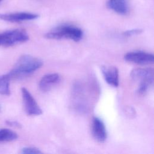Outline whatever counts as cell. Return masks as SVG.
<instances>
[{
    "label": "cell",
    "instance_id": "obj_18",
    "mask_svg": "<svg viewBox=\"0 0 154 154\" xmlns=\"http://www.w3.org/2000/svg\"><path fill=\"white\" fill-rule=\"evenodd\" d=\"M1 1H2V0H0V2H1Z\"/></svg>",
    "mask_w": 154,
    "mask_h": 154
},
{
    "label": "cell",
    "instance_id": "obj_4",
    "mask_svg": "<svg viewBox=\"0 0 154 154\" xmlns=\"http://www.w3.org/2000/svg\"><path fill=\"white\" fill-rule=\"evenodd\" d=\"M28 40V34L22 29H11L0 33V46H10L26 42Z\"/></svg>",
    "mask_w": 154,
    "mask_h": 154
},
{
    "label": "cell",
    "instance_id": "obj_1",
    "mask_svg": "<svg viewBox=\"0 0 154 154\" xmlns=\"http://www.w3.org/2000/svg\"><path fill=\"white\" fill-rule=\"evenodd\" d=\"M42 65V61L38 58L29 55H24L18 59L13 68L8 74L11 79L20 78L34 72Z\"/></svg>",
    "mask_w": 154,
    "mask_h": 154
},
{
    "label": "cell",
    "instance_id": "obj_3",
    "mask_svg": "<svg viewBox=\"0 0 154 154\" xmlns=\"http://www.w3.org/2000/svg\"><path fill=\"white\" fill-rule=\"evenodd\" d=\"M131 76L132 79L139 82L137 92L140 94L146 93L153 82V70L152 69H135L131 71Z\"/></svg>",
    "mask_w": 154,
    "mask_h": 154
},
{
    "label": "cell",
    "instance_id": "obj_17",
    "mask_svg": "<svg viewBox=\"0 0 154 154\" xmlns=\"http://www.w3.org/2000/svg\"><path fill=\"white\" fill-rule=\"evenodd\" d=\"M1 106H0V111H1Z\"/></svg>",
    "mask_w": 154,
    "mask_h": 154
},
{
    "label": "cell",
    "instance_id": "obj_9",
    "mask_svg": "<svg viewBox=\"0 0 154 154\" xmlns=\"http://www.w3.org/2000/svg\"><path fill=\"white\" fill-rule=\"evenodd\" d=\"M101 71L105 81L109 85L117 87L119 85L118 69L112 66H102Z\"/></svg>",
    "mask_w": 154,
    "mask_h": 154
},
{
    "label": "cell",
    "instance_id": "obj_6",
    "mask_svg": "<svg viewBox=\"0 0 154 154\" xmlns=\"http://www.w3.org/2000/svg\"><path fill=\"white\" fill-rule=\"evenodd\" d=\"M126 61L140 65L152 64L154 61L153 54L143 51H134L128 52L124 57Z\"/></svg>",
    "mask_w": 154,
    "mask_h": 154
},
{
    "label": "cell",
    "instance_id": "obj_13",
    "mask_svg": "<svg viewBox=\"0 0 154 154\" xmlns=\"http://www.w3.org/2000/svg\"><path fill=\"white\" fill-rule=\"evenodd\" d=\"M17 138V134L15 132L6 128L0 129V142L11 141Z\"/></svg>",
    "mask_w": 154,
    "mask_h": 154
},
{
    "label": "cell",
    "instance_id": "obj_16",
    "mask_svg": "<svg viewBox=\"0 0 154 154\" xmlns=\"http://www.w3.org/2000/svg\"><path fill=\"white\" fill-rule=\"evenodd\" d=\"M6 123H7V125H8L10 126H14V127L19 128V127L21 126L19 122H17V121H15V120H7L6 122Z\"/></svg>",
    "mask_w": 154,
    "mask_h": 154
},
{
    "label": "cell",
    "instance_id": "obj_2",
    "mask_svg": "<svg viewBox=\"0 0 154 154\" xmlns=\"http://www.w3.org/2000/svg\"><path fill=\"white\" fill-rule=\"evenodd\" d=\"M45 37L49 39H70L75 42H79L82 38L83 31L76 26L63 24L49 31L46 34Z\"/></svg>",
    "mask_w": 154,
    "mask_h": 154
},
{
    "label": "cell",
    "instance_id": "obj_12",
    "mask_svg": "<svg viewBox=\"0 0 154 154\" xmlns=\"http://www.w3.org/2000/svg\"><path fill=\"white\" fill-rule=\"evenodd\" d=\"M11 79L8 73L0 75V94L5 96L10 94V82Z\"/></svg>",
    "mask_w": 154,
    "mask_h": 154
},
{
    "label": "cell",
    "instance_id": "obj_8",
    "mask_svg": "<svg viewBox=\"0 0 154 154\" xmlns=\"http://www.w3.org/2000/svg\"><path fill=\"white\" fill-rule=\"evenodd\" d=\"M38 17V15L31 13L19 12L0 14V19L10 22H20L34 20Z\"/></svg>",
    "mask_w": 154,
    "mask_h": 154
},
{
    "label": "cell",
    "instance_id": "obj_15",
    "mask_svg": "<svg viewBox=\"0 0 154 154\" xmlns=\"http://www.w3.org/2000/svg\"><path fill=\"white\" fill-rule=\"evenodd\" d=\"M142 29H132L131 30H128L123 32V35L126 37H129L134 35H137L142 32Z\"/></svg>",
    "mask_w": 154,
    "mask_h": 154
},
{
    "label": "cell",
    "instance_id": "obj_14",
    "mask_svg": "<svg viewBox=\"0 0 154 154\" xmlns=\"http://www.w3.org/2000/svg\"><path fill=\"white\" fill-rule=\"evenodd\" d=\"M21 153L23 154H38L41 153L42 152L36 147H25L21 149Z\"/></svg>",
    "mask_w": 154,
    "mask_h": 154
},
{
    "label": "cell",
    "instance_id": "obj_11",
    "mask_svg": "<svg viewBox=\"0 0 154 154\" xmlns=\"http://www.w3.org/2000/svg\"><path fill=\"white\" fill-rule=\"evenodd\" d=\"M107 6L110 10L119 14L125 15L129 11L127 0H108Z\"/></svg>",
    "mask_w": 154,
    "mask_h": 154
},
{
    "label": "cell",
    "instance_id": "obj_7",
    "mask_svg": "<svg viewBox=\"0 0 154 154\" xmlns=\"http://www.w3.org/2000/svg\"><path fill=\"white\" fill-rule=\"evenodd\" d=\"M92 135L97 141L104 142L107 138V132L105 125L103 121L99 117H94L92 120L91 125Z\"/></svg>",
    "mask_w": 154,
    "mask_h": 154
},
{
    "label": "cell",
    "instance_id": "obj_5",
    "mask_svg": "<svg viewBox=\"0 0 154 154\" xmlns=\"http://www.w3.org/2000/svg\"><path fill=\"white\" fill-rule=\"evenodd\" d=\"M21 92L26 113L29 116H39L42 114V109L30 92L25 87L21 88Z\"/></svg>",
    "mask_w": 154,
    "mask_h": 154
},
{
    "label": "cell",
    "instance_id": "obj_10",
    "mask_svg": "<svg viewBox=\"0 0 154 154\" xmlns=\"http://www.w3.org/2000/svg\"><path fill=\"white\" fill-rule=\"evenodd\" d=\"M60 80V76L58 73H49L43 76L39 82V88L43 91H49L54 85Z\"/></svg>",
    "mask_w": 154,
    "mask_h": 154
}]
</instances>
